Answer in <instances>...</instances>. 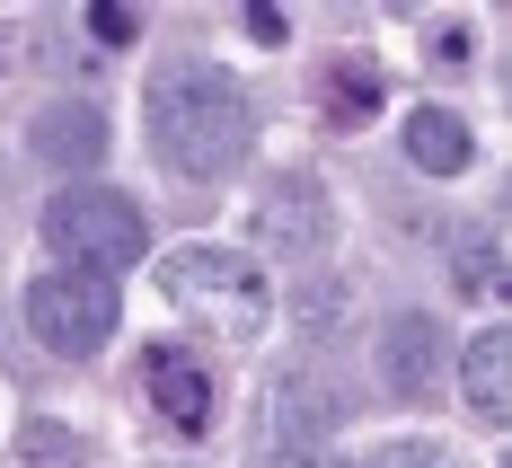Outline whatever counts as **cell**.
<instances>
[{"label": "cell", "mask_w": 512, "mask_h": 468, "mask_svg": "<svg viewBox=\"0 0 512 468\" xmlns=\"http://www.w3.org/2000/svg\"><path fill=\"white\" fill-rule=\"evenodd\" d=\"M45 239H53V257H71L80 274H106V265H142L151 257L142 212L124 204L115 186H62V195L45 204Z\"/></svg>", "instance_id": "cell-3"}, {"label": "cell", "mask_w": 512, "mask_h": 468, "mask_svg": "<svg viewBox=\"0 0 512 468\" xmlns=\"http://www.w3.org/2000/svg\"><path fill=\"white\" fill-rule=\"evenodd\" d=\"M89 27H98L106 45H133V9H89Z\"/></svg>", "instance_id": "cell-16"}, {"label": "cell", "mask_w": 512, "mask_h": 468, "mask_svg": "<svg viewBox=\"0 0 512 468\" xmlns=\"http://www.w3.org/2000/svg\"><path fill=\"white\" fill-rule=\"evenodd\" d=\"M292 468H345V460H292Z\"/></svg>", "instance_id": "cell-17"}, {"label": "cell", "mask_w": 512, "mask_h": 468, "mask_svg": "<svg viewBox=\"0 0 512 468\" xmlns=\"http://www.w3.org/2000/svg\"><path fill=\"white\" fill-rule=\"evenodd\" d=\"M115 283L106 274H36L27 283V327H36V345L62 354V363H80V354H98L106 336H115Z\"/></svg>", "instance_id": "cell-4"}, {"label": "cell", "mask_w": 512, "mask_h": 468, "mask_svg": "<svg viewBox=\"0 0 512 468\" xmlns=\"http://www.w3.org/2000/svg\"><path fill=\"white\" fill-rule=\"evenodd\" d=\"M0 62H9V53H0Z\"/></svg>", "instance_id": "cell-18"}, {"label": "cell", "mask_w": 512, "mask_h": 468, "mask_svg": "<svg viewBox=\"0 0 512 468\" xmlns=\"http://www.w3.org/2000/svg\"><path fill=\"white\" fill-rule=\"evenodd\" d=\"M159 292H168V310L186 318V327H204L221 345H256L265 318H274L265 274L239 248H177V257L159 265Z\"/></svg>", "instance_id": "cell-2"}, {"label": "cell", "mask_w": 512, "mask_h": 468, "mask_svg": "<svg viewBox=\"0 0 512 468\" xmlns=\"http://www.w3.org/2000/svg\"><path fill=\"white\" fill-rule=\"evenodd\" d=\"M27 460H45V468H71L80 451H71V442H62L53 424H36V433H27Z\"/></svg>", "instance_id": "cell-15"}, {"label": "cell", "mask_w": 512, "mask_h": 468, "mask_svg": "<svg viewBox=\"0 0 512 468\" xmlns=\"http://www.w3.org/2000/svg\"><path fill=\"white\" fill-rule=\"evenodd\" d=\"M151 407L177 433H204L212 424V380H204V363L195 354H177V345H151Z\"/></svg>", "instance_id": "cell-6"}, {"label": "cell", "mask_w": 512, "mask_h": 468, "mask_svg": "<svg viewBox=\"0 0 512 468\" xmlns=\"http://www.w3.org/2000/svg\"><path fill=\"white\" fill-rule=\"evenodd\" d=\"M380 380H389L398 398H433V380H442V327L424 310L389 318V336H380Z\"/></svg>", "instance_id": "cell-5"}, {"label": "cell", "mask_w": 512, "mask_h": 468, "mask_svg": "<svg viewBox=\"0 0 512 468\" xmlns=\"http://www.w3.org/2000/svg\"><path fill=\"white\" fill-rule=\"evenodd\" d=\"M362 468H460V460H451L442 442H380Z\"/></svg>", "instance_id": "cell-13"}, {"label": "cell", "mask_w": 512, "mask_h": 468, "mask_svg": "<svg viewBox=\"0 0 512 468\" xmlns=\"http://www.w3.org/2000/svg\"><path fill=\"white\" fill-rule=\"evenodd\" d=\"M371 106H380V80H371L362 62H345V71H336V115H371Z\"/></svg>", "instance_id": "cell-14"}, {"label": "cell", "mask_w": 512, "mask_h": 468, "mask_svg": "<svg viewBox=\"0 0 512 468\" xmlns=\"http://www.w3.org/2000/svg\"><path fill=\"white\" fill-rule=\"evenodd\" d=\"M327 424H336V389H318L309 371L274 380V433H283V442H318Z\"/></svg>", "instance_id": "cell-10"}, {"label": "cell", "mask_w": 512, "mask_h": 468, "mask_svg": "<svg viewBox=\"0 0 512 468\" xmlns=\"http://www.w3.org/2000/svg\"><path fill=\"white\" fill-rule=\"evenodd\" d=\"M460 389H468V407H477L486 424H504V398H512L504 327H486V336H468V345H460Z\"/></svg>", "instance_id": "cell-8"}, {"label": "cell", "mask_w": 512, "mask_h": 468, "mask_svg": "<svg viewBox=\"0 0 512 468\" xmlns=\"http://www.w3.org/2000/svg\"><path fill=\"white\" fill-rule=\"evenodd\" d=\"M495 274H504V257H495V239H460V292H495Z\"/></svg>", "instance_id": "cell-12"}, {"label": "cell", "mask_w": 512, "mask_h": 468, "mask_svg": "<svg viewBox=\"0 0 512 468\" xmlns=\"http://www.w3.org/2000/svg\"><path fill=\"white\" fill-rule=\"evenodd\" d=\"M256 230L274 239V248H318L327 239V212H318V186L309 177H283L265 204H256Z\"/></svg>", "instance_id": "cell-7"}, {"label": "cell", "mask_w": 512, "mask_h": 468, "mask_svg": "<svg viewBox=\"0 0 512 468\" xmlns=\"http://www.w3.org/2000/svg\"><path fill=\"white\" fill-rule=\"evenodd\" d=\"M36 151H45L53 168H89V159L106 151V115L98 106H53L45 124H36Z\"/></svg>", "instance_id": "cell-9"}, {"label": "cell", "mask_w": 512, "mask_h": 468, "mask_svg": "<svg viewBox=\"0 0 512 468\" xmlns=\"http://www.w3.org/2000/svg\"><path fill=\"white\" fill-rule=\"evenodd\" d=\"M407 159L424 168V177H460V168H468V124L424 106V115L407 124Z\"/></svg>", "instance_id": "cell-11"}, {"label": "cell", "mask_w": 512, "mask_h": 468, "mask_svg": "<svg viewBox=\"0 0 512 468\" xmlns=\"http://www.w3.org/2000/svg\"><path fill=\"white\" fill-rule=\"evenodd\" d=\"M142 115H151V142H159V159L177 177H230L248 159V142H256L248 98L212 62H168V71H151Z\"/></svg>", "instance_id": "cell-1"}]
</instances>
